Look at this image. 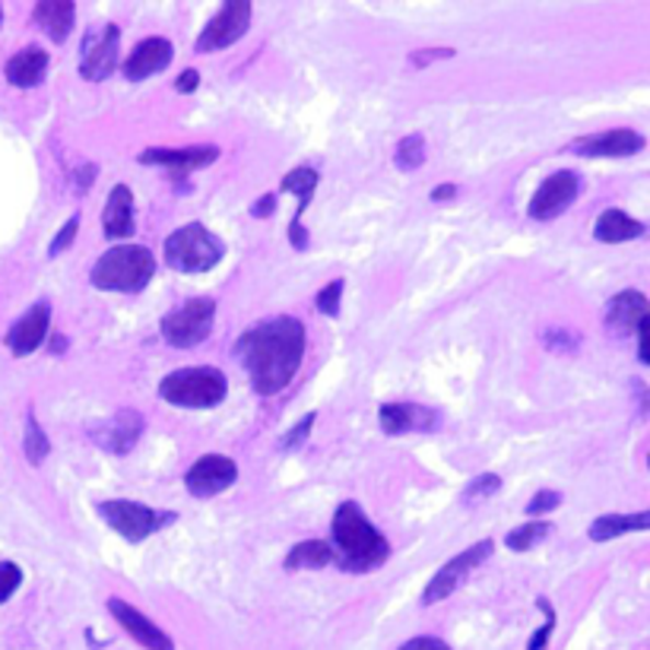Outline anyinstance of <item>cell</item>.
Instances as JSON below:
<instances>
[{"label":"cell","mask_w":650,"mask_h":650,"mask_svg":"<svg viewBox=\"0 0 650 650\" xmlns=\"http://www.w3.org/2000/svg\"><path fill=\"white\" fill-rule=\"evenodd\" d=\"M232 355L248 372L251 387L261 397H273L286 390L296 378L301 355H305V327L289 315L266 318L238 337Z\"/></svg>","instance_id":"1"},{"label":"cell","mask_w":650,"mask_h":650,"mask_svg":"<svg viewBox=\"0 0 650 650\" xmlns=\"http://www.w3.org/2000/svg\"><path fill=\"white\" fill-rule=\"evenodd\" d=\"M330 533H333V546H330L333 562L350 574L378 571L390 559L387 536L365 517V511L355 502H343L337 508Z\"/></svg>","instance_id":"2"},{"label":"cell","mask_w":650,"mask_h":650,"mask_svg":"<svg viewBox=\"0 0 650 650\" xmlns=\"http://www.w3.org/2000/svg\"><path fill=\"white\" fill-rule=\"evenodd\" d=\"M156 276V258L140 244L109 248L89 273L92 286L102 293H144Z\"/></svg>","instance_id":"3"},{"label":"cell","mask_w":650,"mask_h":650,"mask_svg":"<svg viewBox=\"0 0 650 650\" xmlns=\"http://www.w3.org/2000/svg\"><path fill=\"white\" fill-rule=\"evenodd\" d=\"M226 394H229V378L213 365L178 368L159 385V397L169 407L181 410H213L226 400Z\"/></svg>","instance_id":"4"},{"label":"cell","mask_w":650,"mask_h":650,"mask_svg":"<svg viewBox=\"0 0 650 650\" xmlns=\"http://www.w3.org/2000/svg\"><path fill=\"white\" fill-rule=\"evenodd\" d=\"M166 264L178 273H207L223 261L226 244L223 238H216L207 226L201 223H187L166 238Z\"/></svg>","instance_id":"5"},{"label":"cell","mask_w":650,"mask_h":650,"mask_svg":"<svg viewBox=\"0 0 650 650\" xmlns=\"http://www.w3.org/2000/svg\"><path fill=\"white\" fill-rule=\"evenodd\" d=\"M213 321H216L213 298H187L162 318V340L175 350H194L213 333Z\"/></svg>","instance_id":"6"},{"label":"cell","mask_w":650,"mask_h":650,"mask_svg":"<svg viewBox=\"0 0 650 650\" xmlns=\"http://www.w3.org/2000/svg\"><path fill=\"white\" fill-rule=\"evenodd\" d=\"M99 517L112 527L115 533H121L127 543H144L149 539L156 531L175 524L178 514L172 511H156L149 504L140 502H127V499H118V502H102L99 504Z\"/></svg>","instance_id":"7"},{"label":"cell","mask_w":650,"mask_h":650,"mask_svg":"<svg viewBox=\"0 0 650 650\" xmlns=\"http://www.w3.org/2000/svg\"><path fill=\"white\" fill-rule=\"evenodd\" d=\"M492 549H495V543H492V539H482V543H476L470 549H464L457 559H451V562L444 565L442 571L429 581V588L422 591V606H435V603L447 600L451 593L457 591V588L470 578V571H476L486 559H492Z\"/></svg>","instance_id":"8"},{"label":"cell","mask_w":650,"mask_h":650,"mask_svg":"<svg viewBox=\"0 0 650 650\" xmlns=\"http://www.w3.org/2000/svg\"><path fill=\"white\" fill-rule=\"evenodd\" d=\"M121 30L115 23H105L99 32H89L80 55V73L89 83H102L118 70Z\"/></svg>","instance_id":"9"},{"label":"cell","mask_w":650,"mask_h":650,"mask_svg":"<svg viewBox=\"0 0 650 650\" xmlns=\"http://www.w3.org/2000/svg\"><path fill=\"white\" fill-rule=\"evenodd\" d=\"M248 23H251V3L248 0H229L204 26L201 38H197V52L209 55V52H223V48L236 45L238 38L248 32Z\"/></svg>","instance_id":"10"},{"label":"cell","mask_w":650,"mask_h":650,"mask_svg":"<svg viewBox=\"0 0 650 650\" xmlns=\"http://www.w3.org/2000/svg\"><path fill=\"white\" fill-rule=\"evenodd\" d=\"M578 194H581V175L578 172H556L536 187L531 201V216L536 223L559 219L565 209L578 201Z\"/></svg>","instance_id":"11"},{"label":"cell","mask_w":650,"mask_h":650,"mask_svg":"<svg viewBox=\"0 0 650 650\" xmlns=\"http://www.w3.org/2000/svg\"><path fill=\"white\" fill-rule=\"evenodd\" d=\"M236 479V460H232V457H223V454H204V457L187 470V476H184L187 492H191L194 499H213V495L232 489Z\"/></svg>","instance_id":"12"},{"label":"cell","mask_w":650,"mask_h":650,"mask_svg":"<svg viewBox=\"0 0 650 650\" xmlns=\"http://www.w3.org/2000/svg\"><path fill=\"white\" fill-rule=\"evenodd\" d=\"M140 435H144V415L137 413V410H121L112 419H105L102 425H95L92 432H89V438L99 444L102 451H109V454H130L137 442H140Z\"/></svg>","instance_id":"13"},{"label":"cell","mask_w":650,"mask_h":650,"mask_svg":"<svg viewBox=\"0 0 650 650\" xmlns=\"http://www.w3.org/2000/svg\"><path fill=\"white\" fill-rule=\"evenodd\" d=\"M645 149V137L638 130H606V134H591V137H581L571 144L574 156H584V159H625V156H635Z\"/></svg>","instance_id":"14"},{"label":"cell","mask_w":650,"mask_h":650,"mask_svg":"<svg viewBox=\"0 0 650 650\" xmlns=\"http://www.w3.org/2000/svg\"><path fill=\"white\" fill-rule=\"evenodd\" d=\"M48 333H52V305L48 301H35L30 311L10 327L7 346H10L13 355H32L45 343Z\"/></svg>","instance_id":"15"},{"label":"cell","mask_w":650,"mask_h":650,"mask_svg":"<svg viewBox=\"0 0 650 650\" xmlns=\"http://www.w3.org/2000/svg\"><path fill=\"white\" fill-rule=\"evenodd\" d=\"M109 609H112V616L118 619V625L140 645V648L147 650H175V645H172V638L156 625V622H149L144 613H137L130 603H124V600H118V596H112L109 600Z\"/></svg>","instance_id":"16"},{"label":"cell","mask_w":650,"mask_h":650,"mask_svg":"<svg viewBox=\"0 0 650 650\" xmlns=\"http://www.w3.org/2000/svg\"><path fill=\"white\" fill-rule=\"evenodd\" d=\"M603 321H606L613 337H631L638 327L648 321V298L638 289H625V293L606 301Z\"/></svg>","instance_id":"17"},{"label":"cell","mask_w":650,"mask_h":650,"mask_svg":"<svg viewBox=\"0 0 650 650\" xmlns=\"http://www.w3.org/2000/svg\"><path fill=\"white\" fill-rule=\"evenodd\" d=\"M172 58H175V48H172L169 38H159V35L144 38V42L130 52V58L124 60V77H127L130 83H140V80H147L152 73L166 70V67L172 64Z\"/></svg>","instance_id":"18"},{"label":"cell","mask_w":650,"mask_h":650,"mask_svg":"<svg viewBox=\"0 0 650 650\" xmlns=\"http://www.w3.org/2000/svg\"><path fill=\"white\" fill-rule=\"evenodd\" d=\"M219 159V147H184V149H159L149 147L140 152L144 166H166L175 175H187L197 169H207Z\"/></svg>","instance_id":"19"},{"label":"cell","mask_w":650,"mask_h":650,"mask_svg":"<svg viewBox=\"0 0 650 650\" xmlns=\"http://www.w3.org/2000/svg\"><path fill=\"white\" fill-rule=\"evenodd\" d=\"M378 422L387 435H407V432H432L438 425V413L429 407H415V403H385Z\"/></svg>","instance_id":"20"},{"label":"cell","mask_w":650,"mask_h":650,"mask_svg":"<svg viewBox=\"0 0 650 650\" xmlns=\"http://www.w3.org/2000/svg\"><path fill=\"white\" fill-rule=\"evenodd\" d=\"M318 172L315 169H308V166H301V169H293L289 175L283 178V191H289V194H296L298 201V213L296 219H293V226H289V244L296 248V251H305L308 248V236H305V226H301V216H305V209L311 207V197H315V187H318Z\"/></svg>","instance_id":"21"},{"label":"cell","mask_w":650,"mask_h":650,"mask_svg":"<svg viewBox=\"0 0 650 650\" xmlns=\"http://www.w3.org/2000/svg\"><path fill=\"white\" fill-rule=\"evenodd\" d=\"M102 229H105V238L112 241H124L137 232L134 226V194L127 184H115L109 191V201H105V209H102Z\"/></svg>","instance_id":"22"},{"label":"cell","mask_w":650,"mask_h":650,"mask_svg":"<svg viewBox=\"0 0 650 650\" xmlns=\"http://www.w3.org/2000/svg\"><path fill=\"white\" fill-rule=\"evenodd\" d=\"M48 52H42V48H23V52H16L13 58L7 60V67H3V73H7V80L13 83V87L20 89H30L38 87L42 80H45V73H48Z\"/></svg>","instance_id":"23"},{"label":"cell","mask_w":650,"mask_h":650,"mask_svg":"<svg viewBox=\"0 0 650 650\" xmlns=\"http://www.w3.org/2000/svg\"><path fill=\"white\" fill-rule=\"evenodd\" d=\"M32 20L38 23V30L48 32L52 42H67V35L73 30V20H77V7L70 0H42L35 3L32 10Z\"/></svg>","instance_id":"24"},{"label":"cell","mask_w":650,"mask_h":650,"mask_svg":"<svg viewBox=\"0 0 650 650\" xmlns=\"http://www.w3.org/2000/svg\"><path fill=\"white\" fill-rule=\"evenodd\" d=\"M641 236H645V223L631 219V216L622 213V209H606V213L596 219V229H593V238H596V241H606V244L635 241V238Z\"/></svg>","instance_id":"25"},{"label":"cell","mask_w":650,"mask_h":650,"mask_svg":"<svg viewBox=\"0 0 650 650\" xmlns=\"http://www.w3.org/2000/svg\"><path fill=\"white\" fill-rule=\"evenodd\" d=\"M650 517L641 511V514H603L596 517L591 524V539L593 543H606V539H616V536H625V533H638L648 531Z\"/></svg>","instance_id":"26"},{"label":"cell","mask_w":650,"mask_h":650,"mask_svg":"<svg viewBox=\"0 0 650 650\" xmlns=\"http://www.w3.org/2000/svg\"><path fill=\"white\" fill-rule=\"evenodd\" d=\"M333 562V549H330V543L324 539H305V543H298L289 549V556H286V571H305V568H327V565Z\"/></svg>","instance_id":"27"},{"label":"cell","mask_w":650,"mask_h":650,"mask_svg":"<svg viewBox=\"0 0 650 650\" xmlns=\"http://www.w3.org/2000/svg\"><path fill=\"white\" fill-rule=\"evenodd\" d=\"M552 533V524H543V521H533V524H524L517 531H511L504 536V546L511 552H531L536 543H543L546 536Z\"/></svg>","instance_id":"28"},{"label":"cell","mask_w":650,"mask_h":650,"mask_svg":"<svg viewBox=\"0 0 650 650\" xmlns=\"http://www.w3.org/2000/svg\"><path fill=\"white\" fill-rule=\"evenodd\" d=\"M23 451H26V460H30L32 467H38V464L52 454V442H48V435L42 432V425H38L35 413H26V438H23Z\"/></svg>","instance_id":"29"},{"label":"cell","mask_w":650,"mask_h":650,"mask_svg":"<svg viewBox=\"0 0 650 650\" xmlns=\"http://www.w3.org/2000/svg\"><path fill=\"white\" fill-rule=\"evenodd\" d=\"M394 162L400 172H415L422 162H425V140L419 134H410L397 144V152H394Z\"/></svg>","instance_id":"30"},{"label":"cell","mask_w":650,"mask_h":650,"mask_svg":"<svg viewBox=\"0 0 650 650\" xmlns=\"http://www.w3.org/2000/svg\"><path fill=\"white\" fill-rule=\"evenodd\" d=\"M502 489V479L495 474H482V476H476L474 482L464 489V495H460V502L464 504H470V502H486V499H492L495 492Z\"/></svg>","instance_id":"31"},{"label":"cell","mask_w":650,"mask_h":650,"mask_svg":"<svg viewBox=\"0 0 650 650\" xmlns=\"http://www.w3.org/2000/svg\"><path fill=\"white\" fill-rule=\"evenodd\" d=\"M536 606H539V613L546 616V625L533 631L527 650H546V645H549V635H552V628H556V609H552V603H549L546 596H539V600H536Z\"/></svg>","instance_id":"32"},{"label":"cell","mask_w":650,"mask_h":650,"mask_svg":"<svg viewBox=\"0 0 650 650\" xmlns=\"http://www.w3.org/2000/svg\"><path fill=\"white\" fill-rule=\"evenodd\" d=\"M343 280H333V283H327L324 289L318 293V298H315V305H318V311L321 315H327V318H337L340 315V298H343Z\"/></svg>","instance_id":"33"},{"label":"cell","mask_w":650,"mask_h":650,"mask_svg":"<svg viewBox=\"0 0 650 650\" xmlns=\"http://www.w3.org/2000/svg\"><path fill=\"white\" fill-rule=\"evenodd\" d=\"M315 422H318V413H308L298 425H293L289 432H286V438L280 442V451H298L301 444L308 442V435H311V429H315Z\"/></svg>","instance_id":"34"},{"label":"cell","mask_w":650,"mask_h":650,"mask_svg":"<svg viewBox=\"0 0 650 650\" xmlns=\"http://www.w3.org/2000/svg\"><path fill=\"white\" fill-rule=\"evenodd\" d=\"M23 584V568L16 562H0V603H7Z\"/></svg>","instance_id":"35"},{"label":"cell","mask_w":650,"mask_h":650,"mask_svg":"<svg viewBox=\"0 0 650 650\" xmlns=\"http://www.w3.org/2000/svg\"><path fill=\"white\" fill-rule=\"evenodd\" d=\"M77 229H80V213H73L64 226H60L58 238L52 241V248H48V258H58V254H64L70 244H73V238H77Z\"/></svg>","instance_id":"36"},{"label":"cell","mask_w":650,"mask_h":650,"mask_svg":"<svg viewBox=\"0 0 650 650\" xmlns=\"http://www.w3.org/2000/svg\"><path fill=\"white\" fill-rule=\"evenodd\" d=\"M562 504V492H556V489H539L536 495H533L531 502H527V514H546V511H556Z\"/></svg>","instance_id":"37"},{"label":"cell","mask_w":650,"mask_h":650,"mask_svg":"<svg viewBox=\"0 0 650 650\" xmlns=\"http://www.w3.org/2000/svg\"><path fill=\"white\" fill-rule=\"evenodd\" d=\"M444 58H454V52H451V48H425V52H413V55H410V64H413V67H429L432 60Z\"/></svg>","instance_id":"38"},{"label":"cell","mask_w":650,"mask_h":650,"mask_svg":"<svg viewBox=\"0 0 650 650\" xmlns=\"http://www.w3.org/2000/svg\"><path fill=\"white\" fill-rule=\"evenodd\" d=\"M546 346H549V350H565V353H568V350H574V346H578V337H571L568 330H549V333H546Z\"/></svg>","instance_id":"39"},{"label":"cell","mask_w":650,"mask_h":650,"mask_svg":"<svg viewBox=\"0 0 650 650\" xmlns=\"http://www.w3.org/2000/svg\"><path fill=\"white\" fill-rule=\"evenodd\" d=\"M95 175H99V166H95V162H87V166H80V169L73 172V178H77V181H73V184H77V194H83L89 184L95 181Z\"/></svg>","instance_id":"40"},{"label":"cell","mask_w":650,"mask_h":650,"mask_svg":"<svg viewBox=\"0 0 650 650\" xmlns=\"http://www.w3.org/2000/svg\"><path fill=\"white\" fill-rule=\"evenodd\" d=\"M400 650H451L444 641L438 638H429V635H422V638H413V641H407Z\"/></svg>","instance_id":"41"},{"label":"cell","mask_w":650,"mask_h":650,"mask_svg":"<svg viewBox=\"0 0 650 650\" xmlns=\"http://www.w3.org/2000/svg\"><path fill=\"white\" fill-rule=\"evenodd\" d=\"M197 87H201V73H197V70H184V73L175 80V89L181 92V95L194 92Z\"/></svg>","instance_id":"42"},{"label":"cell","mask_w":650,"mask_h":650,"mask_svg":"<svg viewBox=\"0 0 650 650\" xmlns=\"http://www.w3.org/2000/svg\"><path fill=\"white\" fill-rule=\"evenodd\" d=\"M273 209H276V197H273V194H266V197H261V201H258V207H251V216L264 219V216H270Z\"/></svg>","instance_id":"43"},{"label":"cell","mask_w":650,"mask_h":650,"mask_svg":"<svg viewBox=\"0 0 650 650\" xmlns=\"http://www.w3.org/2000/svg\"><path fill=\"white\" fill-rule=\"evenodd\" d=\"M457 197V187L454 184H438L435 191H432V201L435 204H442V201H454Z\"/></svg>","instance_id":"44"},{"label":"cell","mask_w":650,"mask_h":650,"mask_svg":"<svg viewBox=\"0 0 650 650\" xmlns=\"http://www.w3.org/2000/svg\"><path fill=\"white\" fill-rule=\"evenodd\" d=\"M60 350H64V337H55L52 340V353H60Z\"/></svg>","instance_id":"45"},{"label":"cell","mask_w":650,"mask_h":650,"mask_svg":"<svg viewBox=\"0 0 650 650\" xmlns=\"http://www.w3.org/2000/svg\"><path fill=\"white\" fill-rule=\"evenodd\" d=\"M0 20H3V10H0Z\"/></svg>","instance_id":"46"}]
</instances>
